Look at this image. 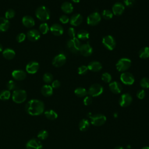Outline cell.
Wrapping results in <instances>:
<instances>
[{"label":"cell","mask_w":149,"mask_h":149,"mask_svg":"<svg viewBox=\"0 0 149 149\" xmlns=\"http://www.w3.org/2000/svg\"><path fill=\"white\" fill-rule=\"evenodd\" d=\"M39 69V64L38 62L35 61L30 62L27 64L26 66V70L28 73L34 74L36 73Z\"/></svg>","instance_id":"16"},{"label":"cell","mask_w":149,"mask_h":149,"mask_svg":"<svg viewBox=\"0 0 149 149\" xmlns=\"http://www.w3.org/2000/svg\"><path fill=\"white\" fill-rule=\"evenodd\" d=\"M6 87L8 90H12L16 87V83L13 80H9L6 84Z\"/></svg>","instance_id":"42"},{"label":"cell","mask_w":149,"mask_h":149,"mask_svg":"<svg viewBox=\"0 0 149 149\" xmlns=\"http://www.w3.org/2000/svg\"><path fill=\"white\" fill-rule=\"evenodd\" d=\"M53 80V76L50 73H46L43 76V80L46 83H50Z\"/></svg>","instance_id":"39"},{"label":"cell","mask_w":149,"mask_h":149,"mask_svg":"<svg viewBox=\"0 0 149 149\" xmlns=\"http://www.w3.org/2000/svg\"><path fill=\"white\" fill-rule=\"evenodd\" d=\"M74 94L76 96L79 97H83L87 95L88 92L86 90V89H85L83 87H77V88H76L74 90Z\"/></svg>","instance_id":"32"},{"label":"cell","mask_w":149,"mask_h":149,"mask_svg":"<svg viewBox=\"0 0 149 149\" xmlns=\"http://www.w3.org/2000/svg\"><path fill=\"white\" fill-rule=\"evenodd\" d=\"M49 29L48 25L46 23H43L41 24L39 26V30L43 34H47L48 33V31H49Z\"/></svg>","instance_id":"35"},{"label":"cell","mask_w":149,"mask_h":149,"mask_svg":"<svg viewBox=\"0 0 149 149\" xmlns=\"http://www.w3.org/2000/svg\"><path fill=\"white\" fill-rule=\"evenodd\" d=\"M26 149H42V145L41 141L36 139L29 140L26 144Z\"/></svg>","instance_id":"13"},{"label":"cell","mask_w":149,"mask_h":149,"mask_svg":"<svg viewBox=\"0 0 149 149\" xmlns=\"http://www.w3.org/2000/svg\"><path fill=\"white\" fill-rule=\"evenodd\" d=\"M124 4L128 7H132L135 3V0H123Z\"/></svg>","instance_id":"48"},{"label":"cell","mask_w":149,"mask_h":149,"mask_svg":"<svg viewBox=\"0 0 149 149\" xmlns=\"http://www.w3.org/2000/svg\"><path fill=\"white\" fill-rule=\"evenodd\" d=\"M62 10L67 14L71 13L73 10V6L72 4L69 2H65L61 5Z\"/></svg>","instance_id":"25"},{"label":"cell","mask_w":149,"mask_h":149,"mask_svg":"<svg viewBox=\"0 0 149 149\" xmlns=\"http://www.w3.org/2000/svg\"><path fill=\"white\" fill-rule=\"evenodd\" d=\"M113 14L112 12H111V10H108V9L104 10L102 12V17L106 20H109V19H112L113 17Z\"/></svg>","instance_id":"34"},{"label":"cell","mask_w":149,"mask_h":149,"mask_svg":"<svg viewBox=\"0 0 149 149\" xmlns=\"http://www.w3.org/2000/svg\"><path fill=\"white\" fill-rule=\"evenodd\" d=\"M103 91L104 88L100 84L95 83L90 87L87 92L91 97H98L103 93Z\"/></svg>","instance_id":"7"},{"label":"cell","mask_w":149,"mask_h":149,"mask_svg":"<svg viewBox=\"0 0 149 149\" xmlns=\"http://www.w3.org/2000/svg\"><path fill=\"white\" fill-rule=\"evenodd\" d=\"M146 96V92L144 90H140L137 93V97L138 98L142 100Z\"/></svg>","instance_id":"46"},{"label":"cell","mask_w":149,"mask_h":149,"mask_svg":"<svg viewBox=\"0 0 149 149\" xmlns=\"http://www.w3.org/2000/svg\"><path fill=\"white\" fill-rule=\"evenodd\" d=\"M141 149H149V147L146 146V147H143Z\"/></svg>","instance_id":"53"},{"label":"cell","mask_w":149,"mask_h":149,"mask_svg":"<svg viewBox=\"0 0 149 149\" xmlns=\"http://www.w3.org/2000/svg\"><path fill=\"white\" fill-rule=\"evenodd\" d=\"M2 49H3V47H2V45L0 44V52H1L2 51Z\"/></svg>","instance_id":"52"},{"label":"cell","mask_w":149,"mask_h":149,"mask_svg":"<svg viewBox=\"0 0 149 149\" xmlns=\"http://www.w3.org/2000/svg\"><path fill=\"white\" fill-rule=\"evenodd\" d=\"M44 115L48 119L51 120L56 119L58 117L57 113L52 109H49V110H47V111H45Z\"/></svg>","instance_id":"29"},{"label":"cell","mask_w":149,"mask_h":149,"mask_svg":"<svg viewBox=\"0 0 149 149\" xmlns=\"http://www.w3.org/2000/svg\"><path fill=\"white\" fill-rule=\"evenodd\" d=\"M12 98L14 102L21 104L26 100L27 93L23 90H16L12 93Z\"/></svg>","instance_id":"3"},{"label":"cell","mask_w":149,"mask_h":149,"mask_svg":"<svg viewBox=\"0 0 149 149\" xmlns=\"http://www.w3.org/2000/svg\"><path fill=\"white\" fill-rule=\"evenodd\" d=\"M87 68H88V70H90L92 72H97L100 71L102 69V66L101 63L100 62L92 61L88 64Z\"/></svg>","instance_id":"21"},{"label":"cell","mask_w":149,"mask_h":149,"mask_svg":"<svg viewBox=\"0 0 149 149\" xmlns=\"http://www.w3.org/2000/svg\"><path fill=\"white\" fill-rule=\"evenodd\" d=\"M66 61V56L63 54H59L54 58L52 63L55 67L58 68L63 66L65 63Z\"/></svg>","instance_id":"11"},{"label":"cell","mask_w":149,"mask_h":149,"mask_svg":"<svg viewBox=\"0 0 149 149\" xmlns=\"http://www.w3.org/2000/svg\"><path fill=\"white\" fill-rule=\"evenodd\" d=\"M90 122L86 119H81L79 123V128L81 131H86L90 127Z\"/></svg>","instance_id":"28"},{"label":"cell","mask_w":149,"mask_h":149,"mask_svg":"<svg viewBox=\"0 0 149 149\" xmlns=\"http://www.w3.org/2000/svg\"><path fill=\"white\" fill-rule=\"evenodd\" d=\"M40 37H41V35L40 32L35 29L30 30L27 33V38L31 41H36L38 40Z\"/></svg>","instance_id":"20"},{"label":"cell","mask_w":149,"mask_h":149,"mask_svg":"<svg viewBox=\"0 0 149 149\" xmlns=\"http://www.w3.org/2000/svg\"><path fill=\"white\" fill-rule=\"evenodd\" d=\"M132 61L130 59L127 58H120L116 64V69L119 72H125L130 67Z\"/></svg>","instance_id":"5"},{"label":"cell","mask_w":149,"mask_h":149,"mask_svg":"<svg viewBox=\"0 0 149 149\" xmlns=\"http://www.w3.org/2000/svg\"><path fill=\"white\" fill-rule=\"evenodd\" d=\"M114 149H125V148L122 146H116L114 148Z\"/></svg>","instance_id":"50"},{"label":"cell","mask_w":149,"mask_h":149,"mask_svg":"<svg viewBox=\"0 0 149 149\" xmlns=\"http://www.w3.org/2000/svg\"><path fill=\"white\" fill-rule=\"evenodd\" d=\"M2 55L6 59H12L15 56V52L11 48H6L3 50Z\"/></svg>","instance_id":"27"},{"label":"cell","mask_w":149,"mask_h":149,"mask_svg":"<svg viewBox=\"0 0 149 149\" xmlns=\"http://www.w3.org/2000/svg\"><path fill=\"white\" fill-rule=\"evenodd\" d=\"M44 104L39 100H30L26 104L25 109L26 112L31 116H38L41 115L44 111Z\"/></svg>","instance_id":"1"},{"label":"cell","mask_w":149,"mask_h":149,"mask_svg":"<svg viewBox=\"0 0 149 149\" xmlns=\"http://www.w3.org/2000/svg\"><path fill=\"white\" fill-rule=\"evenodd\" d=\"M89 118L91 120V123L94 126H100L104 125L106 120V116L102 114H96L94 115H90Z\"/></svg>","instance_id":"6"},{"label":"cell","mask_w":149,"mask_h":149,"mask_svg":"<svg viewBox=\"0 0 149 149\" xmlns=\"http://www.w3.org/2000/svg\"><path fill=\"white\" fill-rule=\"evenodd\" d=\"M102 44L108 50H113L116 46L115 38L111 35H108L103 37L102 40Z\"/></svg>","instance_id":"8"},{"label":"cell","mask_w":149,"mask_h":149,"mask_svg":"<svg viewBox=\"0 0 149 149\" xmlns=\"http://www.w3.org/2000/svg\"><path fill=\"white\" fill-rule=\"evenodd\" d=\"M140 86L143 88H149V79L147 77H143L140 81Z\"/></svg>","instance_id":"37"},{"label":"cell","mask_w":149,"mask_h":149,"mask_svg":"<svg viewBox=\"0 0 149 149\" xmlns=\"http://www.w3.org/2000/svg\"><path fill=\"white\" fill-rule=\"evenodd\" d=\"M88 70V69L87 68V66L81 65L78 68V73L79 74H84L87 72Z\"/></svg>","instance_id":"41"},{"label":"cell","mask_w":149,"mask_h":149,"mask_svg":"<svg viewBox=\"0 0 149 149\" xmlns=\"http://www.w3.org/2000/svg\"><path fill=\"white\" fill-rule=\"evenodd\" d=\"M101 79L105 83H111L112 80V76L109 73L105 72L102 74Z\"/></svg>","instance_id":"38"},{"label":"cell","mask_w":149,"mask_h":149,"mask_svg":"<svg viewBox=\"0 0 149 149\" xmlns=\"http://www.w3.org/2000/svg\"><path fill=\"white\" fill-rule=\"evenodd\" d=\"M120 79L126 85H132L134 82V76L130 72H123L120 76Z\"/></svg>","instance_id":"10"},{"label":"cell","mask_w":149,"mask_h":149,"mask_svg":"<svg viewBox=\"0 0 149 149\" xmlns=\"http://www.w3.org/2000/svg\"><path fill=\"white\" fill-rule=\"evenodd\" d=\"M101 19V16L100 14L97 12H95L88 16L87 18V23L90 26H95L100 22Z\"/></svg>","instance_id":"9"},{"label":"cell","mask_w":149,"mask_h":149,"mask_svg":"<svg viewBox=\"0 0 149 149\" xmlns=\"http://www.w3.org/2000/svg\"><path fill=\"white\" fill-rule=\"evenodd\" d=\"M59 21L63 24H66L69 22V19L66 15H62L59 17Z\"/></svg>","instance_id":"47"},{"label":"cell","mask_w":149,"mask_h":149,"mask_svg":"<svg viewBox=\"0 0 149 149\" xmlns=\"http://www.w3.org/2000/svg\"><path fill=\"white\" fill-rule=\"evenodd\" d=\"M112 10L114 15L120 16L125 10V5L121 2H116L113 5Z\"/></svg>","instance_id":"15"},{"label":"cell","mask_w":149,"mask_h":149,"mask_svg":"<svg viewBox=\"0 0 149 149\" xmlns=\"http://www.w3.org/2000/svg\"><path fill=\"white\" fill-rule=\"evenodd\" d=\"M36 16L40 20L46 21L50 18V11L45 6L38 7L35 12Z\"/></svg>","instance_id":"2"},{"label":"cell","mask_w":149,"mask_h":149,"mask_svg":"<svg viewBox=\"0 0 149 149\" xmlns=\"http://www.w3.org/2000/svg\"><path fill=\"white\" fill-rule=\"evenodd\" d=\"M109 87L110 90L114 94H119L122 90V86L120 83L116 81L109 83Z\"/></svg>","instance_id":"18"},{"label":"cell","mask_w":149,"mask_h":149,"mask_svg":"<svg viewBox=\"0 0 149 149\" xmlns=\"http://www.w3.org/2000/svg\"><path fill=\"white\" fill-rule=\"evenodd\" d=\"M139 56L142 59L149 58V47H145L141 48L139 52Z\"/></svg>","instance_id":"31"},{"label":"cell","mask_w":149,"mask_h":149,"mask_svg":"<svg viewBox=\"0 0 149 149\" xmlns=\"http://www.w3.org/2000/svg\"><path fill=\"white\" fill-rule=\"evenodd\" d=\"M68 33L69 36L70 37V38H73L76 37L75 36H76V32L75 29L73 27H70L68 30Z\"/></svg>","instance_id":"44"},{"label":"cell","mask_w":149,"mask_h":149,"mask_svg":"<svg viewBox=\"0 0 149 149\" xmlns=\"http://www.w3.org/2000/svg\"><path fill=\"white\" fill-rule=\"evenodd\" d=\"M50 31L54 36H60L63 33V28L61 24L55 23L51 26Z\"/></svg>","instance_id":"17"},{"label":"cell","mask_w":149,"mask_h":149,"mask_svg":"<svg viewBox=\"0 0 149 149\" xmlns=\"http://www.w3.org/2000/svg\"><path fill=\"white\" fill-rule=\"evenodd\" d=\"M60 86H61L60 81L58 80H55L54 81H52L51 86L53 88H58L60 87Z\"/></svg>","instance_id":"49"},{"label":"cell","mask_w":149,"mask_h":149,"mask_svg":"<svg viewBox=\"0 0 149 149\" xmlns=\"http://www.w3.org/2000/svg\"><path fill=\"white\" fill-rule=\"evenodd\" d=\"M13 78L16 80H23L26 77V73L22 70H15L12 72Z\"/></svg>","instance_id":"22"},{"label":"cell","mask_w":149,"mask_h":149,"mask_svg":"<svg viewBox=\"0 0 149 149\" xmlns=\"http://www.w3.org/2000/svg\"><path fill=\"white\" fill-rule=\"evenodd\" d=\"M81 45V44L80 40L77 37L70 38L67 41L68 48L70 52L74 54L79 52Z\"/></svg>","instance_id":"4"},{"label":"cell","mask_w":149,"mask_h":149,"mask_svg":"<svg viewBox=\"0 0 149 149\" xmlns=\"http://www.w3.org/2000/svg\"><path fill=\"white\" fill-rule=\"evenodd\" d=\"M10 97V93L9 90H3L0 93V100L6 101L9 99Z\"/></svg>","instance_id":"33"},{"label":"cell","mask_w":149,"mask_h":149,"mask_svg":"<svg viewBox=\"0 0 149 149\" xmlns=\"http://www.w3.org/2000/svg\"><path fill=\"white\" fill-rule=\"evenodd\" d=\"M132 97L129 93H125L122 94L119 100V105L121 107H126L129 106L132 102Z\"/></svg>","instance_id":"12"},{"label":"cell","mask_w":149,"mask_h":149,"mask_svg":"<svg viewBox=\"0 0 149 149\" xmlns=\"http://www.w3.org/2000/svg\"><path fill=\"white\" fill-rule=\"evenodd\" d=\"M72 1L74 3H79L80 1V0H72Z\"/></svg>","instance_id":"51"},{"label":"cell","mask_w":149,"mask_h":149,"mask_svg":"<svg viewBox=\"0 0 149 149\" xmlns=\"http://www.w3.org/2000/svg\"><path fill=\"white\" fill-rule=\"evenodd\" d=\"M41 93L45 97H49L53 94V88L51 86L44 85L41 88Z\"/></svg>","instance_id":"24"},{"label":"cell","mask_w":149,"mask_h":149,"mask_svg":"<svg viewBox=\"0 0 149 149\" xmlns=\"http://www.w3.org/2000/svg\"><path fill=\"white\" fill-rule=\"evenodd\" d=\"M77 38L79 40H86L89 38V33L85 30H81L77 32Z\"/></svg>","instance_id":"30"},{"label":"cell","mask_w":149,"mask_h":149,"mask_svg":"<svg viewBox=\"0 0 149 149\" xmlns=\"http://www.w3.org/2000/svg\"><path fill=\"white\" fill-rule=\"evenodd\" d=\"M69 22L70 24L72 26H79L83 22V17L79 13L74 14L70 18Z\"/></svg>","instance_id":"19"},{"label":"cell","mask_w":149,"mask_h":149,"mask_svg":"<svg viewBox=\"0 0 149 149\" xmlns=\"http://www.w3.org/2000/svg\"><path fill=\"white\" fill-rule=\"evenodd\" d=\"M79 52L84 56H88L93 53V48L88 42L83 44L81 45Z\"/></svg>","instance_id":"14"},{"label":"cell","mask_w":149,"mask_h":149,"mask_svg":"<svg viewBox=\"0 0 149 149\" xmlns=\"http://www.w3.org/2000/svg\"><path fill=\"white\" fill-rule=\"evenodd\" d=\"M48 136V133L45 130H40L37 134V137L40 140H45Z\"/></svg>","instance_id":"36"},{"label":"cell","mask_w":149,"mask_h":149,"mask_svg":"<svg viewBox=\"0 0 149 149\" xmlns=\"http://www.w3.org/2000/svg\"><path fill=\"white\" fill-rule=\"evenodd\" d=\"M15 12L14 10H13L12 9H9L8 10H6V12H5V16L6 19H12L15 16Z\"/></svg>","instance_id":"40"},{"label":"cell","mask_w":149,"mask_h":149,"mask_svg":"<svg viewBox=\"0 0 149 149\" xmlns=\"http://www.w3.org/2000/svg\"><path fill=\"white\" fill-rule=\"evenodd\" d=\"M26 34L24 33H19L17 36H16V40L18 42H22L23 41H24L26 38Z\"/></svg>","instance_id":"43"},{"label":"cell","mask_w":149,"mask_h":149,"mask_svg":"<svg viewBox=\"0 0 149 149\" xmlns=\"http://www.w3.org/2000/svg\"><path fill=\"white\" fill-rule=\"evenodd\" d=\"M92 101L91 96H86L83 100V103L85 105H89L92 103Z\"/></svg>","instance_id":"45"},{"label":"cell","mask_w":149,"mask_h":149,"mask_svg":"<svg viewBox=\"0 0 149 149\" xmlns=\"http://www.w3.org/2000/svg\"><path fill=\"white\" fill-rule=\"evenodd\" d=\"M9 27V22L5 17H0V31H6Z\"/></svg>","instance_id":"26"},{"label":"cell","mask_w":149,"mask_h":149,"mask_svg":"<svg viewBox=\"0 0 149 149\" xmlns=\"http://www.w3.org/2000/svg\"><path fill=\"white\" fill-rule=\"evenodd\" d=\"M23 24L28 28L32 27L35 24V22L34 19L30 16H25L22 18Z\"/></svg>","instance_id":"23"}]
</instances>
